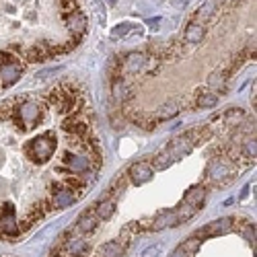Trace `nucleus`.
<instances>
[{
	"instance_id": "1",
	"label": "nucleus",
	"mask_w": 257,
	"mask_h": 257,
	"mask_svg": "<svg viewBox=\"0 0 257 257\" xmlns=\"http://www.w3.org/2000/svg\"><path fill=\"white\" fill-rule=\"evenodd\" d=\"M44 115H46V109H44V105H41L39 101L17 97L13 121L21 127V130H29V127L37 125L41 119H44Z\"/></svg>"
},
{
	"instance_id": "2",
	"label": "nucleus",
	"mask_w": 257,
	"mask_h": 257,
	"mask_svg": "<svg viewBox=\"0 0 257 257\" xmlns=\"http://www.w3.org/2000/svg\"><path fill=\"white\" fill-rule=\"evenodd\" d=\"M23 151H25V155H27L31 161H35V163H46V161L52 159L54 153H56L54 134H52V132H46V134L37 136L35 140H31V142L25 144Z\"/></svg>"
},
{
	"instance_id": "3",
	"label": "nucleus",
	"mask_w": 257,
	"mask_h": 257,
	"mask_svg": "<svg viewBox=\"0 0 257 257\" xmlns=\"http://www.w3.org/2000/svg\"><path fill=\"white\" fill-rule=\"evenodd\" d=\"M25 64L23 60H15V62H3L0 64V89H9L19 80V76L23 74Z\"/></svg>"
},
{
	"instance_id": "4",
	"label": "nucleus",
	"mask_w": 257,
	"mask_h": 257,
	"mask_svg": "<svg viewBox=\"0 0 257 257\" xmlns=\"http://www.w3.org/2000/svg\"><path fill=\"white\" fill-rule=\"evenodd\" d=\"M82 196H84V194H80V191H72V189H68V187H64V189H60L58 194H54V196H50V198H52L54 210H64V208H70L74 202H78Z\"/></svg>"
},
{
	"instance_id": "5",
	"label": "nucleus",
	"mask_w": 257,
	"mask_h": 257,
	"mask_svg": "<svg viewBox=\"0 0 257 257\" xmlns=\"http://www.w3.org/2000/svg\"><path fill=\"white\" fill-rule=\"evenodd\" d=\"M232 218H220V220H214V222H210L206 228H200L194 237H204V239H208V237H216V234H224V232H228L230 228H232Z\"/></svg>"
},
{
	"instance_id": "6",
	"label": "nucleus",
	"mask_w": 257,
	"mask_h": 257,
	"mask_svg": "<svg viewBox=\"0 0 257 257\" xmlns=\"http://www.w3.org/2000/svg\"><path fill=\"white\" fill-rule=\"evenodd\" d=\"M191 148H194V142L187 138V134H183V136H179V138H175L173 142H171V144L165 148V153L171 157V161H173V159L185 157V155L191 151Z\"/></svg>"
},
{
	"instance_id": "7",
	"label": "nucleus",
	"mask_w": 257,
	"mask_h": 257,
	"mask_svg": "<svg viewBox=\"0 0 257 257\" xmlns=\"http://www.w3.org/2000/svg\"><path fill=\"white\" fill-rule=\"evenodd\" d=\"M64 19H66V29H68L72 35L82 37L84 33H87L89 21H87V17H84L80 11H76V13H72V15H66Z\"/></svg>"
},
{
	"instance_id": "8",
	"label": "nucleus",
	"mask_w": 257,
	"mask_h": 257,
	"mask_svg": "<svg viewBox=\"0 0 257 257\" xmlns=\"http://www.w3.org/2000/svg\"><path fill=\"white\" fill-rule=\"evenodd\" d=\"M64 251L70 257H87L91 253V247L82 237H70L68 241H64Z\"/></svg>"
},
{
	"instance_id": "9",
	"label": "nucleus",
	"mask_w": 257,
	"mask_h": 257,
	"mask_svg": "<svg viewBox=\"0 0 257 257\" xmlns=\"http://www.w3.org/2000/svg\"><path fill=\"white\" fill-rule=\"evenodd\" d=\"M144 66H146V56H144V54H127L125 60L121 62L119 76H121V74H136V72L142 70Z\"/></svg>"
},
{
	"instance_id": "10",
	"label": "nucleus",
	"mask_w": 257,
	"mask_h": 257,
	"mask_svg": "<svg viewBox=\"0 0 257 257\" xmlns=\"http://www.w3.org/2000/svg\"><path fill=\"white\" fill-rule=\"evenodd\" d=\"M127 175H130V179H132L136 185H142V183H146L148 179L155 175V171H153V167L148 165V163H136V165L130 167Z\"/></svg>"
},
{
	"instance_id": "11",
	"label": "nucleus",
	"mask_w": 257,
	"mask_h": 257,
	"mask_svg": "<svg viewBox=\"0 0 257 257\" xmlns=\"http://www.w3.org/2000/svg\"><path fill=\"white\" fill-rule=\"evenodd\" d=\"M167 226H179V220H177V214L175 210L171 212V210H163L159 216H155L151 220V224H148V228L151 230H163Z\"/></svg>"
},
{
	"instance_id": "12",
	"label": "nucleus",
	"mask_w": 257,
	"mask_h": 257,
	"mask_svg": "<svg viewBox=\"0 0 257 257\" xmlns=\"http://www.w3.org/2000/svg\"><path fill=\"white\" fill-rule=\"evenodd\" d=\"M99 222H101V220L97 218V214H95L93 208H91V210H84V212L80 214L78 222H76V230H78V232H84V234H89V232H93V230L97 228Z\"/></svg>"
},
{
	"instance_id": "13",
	"label": "nucleus",
	"mask_w": 257,
	"mask_h": 257,
	"mask_svg": "<svg viewBox=\"0 0 257 257\" xmlns=\"http://www.w3.org/2000/svg\"><path fill=\"white\" fill-rule=\"evenodd\" d=\"M206 194H208V189L204 187V185H196V187H191L187 194H185V198H183V204H187V206H194V208H202L204 206V200H206Z\"/></svg>"
},
{
	"instance_id": "14",
	"label": "nucleus",
	"mask_w": 257,
	"mask_h": 257,
	"mask_svg": "<svg viewBox=\"0 0 257 257\" xmlns=\"http://www.w3.org/2000/svg\"><path fill=\"white\" fill-rule=\"evenodd\" d=\"M125 247L127 243L123 241H109V243H105L97 249V257H121L125 253Z\"/></svg>"
},
{
	"instance_id": "15",
	"label": "nucleus",
	"mask_w": 257,
	"mask_h": 257,
	"mask_svg": "<svg viewBox=\"0 0 257 257\" xmlns=\"http://www.w3.org/2000/svg\"><path fill=\"white\" fill-rule=\"evenodd\" d=\"M93 210H95V214H97L99 220H109V218L113 216V212H115V200L103 198L101 202H97V206H95Z\"/></svg>"
},
{
	"instance_id": "16",
	"label": "nucleus",
	"mask_w": 257,
	"mask_h": 257,
	"mask_svg": "<svg viewBox=\"0 0 257 257\" xmlns=\"http://www.w3.org/2000/svg\"><path fill=\"white\" fill-rule=\"evenodd\" d=\"M204 33H206L204 25H200V23H189L187 29H185V41H187V44H200V41L204 39Z\"/></svg>"
},
{
	"instance_id": "17",
	"label": "nucleus",
	"mask_w": 257,
	"mask_h": 257,
	"mask_svg": "<svg viewBox=\"0 0 257 257\" xmlns=\"http://www.w3.org/2000/svg\"><path fill=\"white\" fill-rule=\"evenodd\" d=\"M214 11H216V0H208V3L202 5L198 9V13L194 15V23H196V21H206L208 17H212Z\"/></svg>"
},
{
	"instance_id": "18",
	"label": "nucleus",
	"mask_w": 257,
	"mask_h": 257,
	"mask_svg": "<svg viewBox=\"0 0 257 257\" xmlns=\"http://www.w3.org/2000/svg\"><path fill=\"white\" fill-rule=\"evenodd\" d=\"M218 103V95H214V93H202L200 97H198V101H196V105L198 107H214Z\"/></svg>"
},
{
	"instance_id": "19",
	"label": "nucleus",
	"mask_w": 257,
	"mask_h": 257,
	"mask_svg": "<svg viewBox=\"0 0 257 257\" xmlns=\"http://www.w3.org/2000/svg\"><path fill=\"white\" fill-rule=\"evenodd\" d=\"M113 95H115V99H119V101H123L125 97H130V93H127V87H125V82H123L119 76L113 80Z\"/></svg>"
},
{
	"instance_id": "20",
	"label": "nucleus",
	"mask_w": 257,
	"mask_h": 257,
	"mask_svg": "<svg viewBox=\"0 0 257 257\" xmlns=\"http://www.w3.org/2000/svg\"><path fill=\"white\" fill-rule=\"evenodd\" d=\"M243 117V109H234V107H232V109H228L224 115H222V119H224V123L226 125H237V121Z\"/></svg>"
},
{
	"instance_id": "21",
	"label": "nucleus",
	"mask_w": 257,
	"mask_h": 257,
	"mask_svg": "<svg viewBox=\"0 0 257 257\" xmlns=\"http://www.w3.org/2000/svg\"><path fill=\"white\" fill-rule=\"evenodd\" d=\"M169 165H171V157L163 151V153H159V155L153 159V165H151V167H155L157 171H163V169H167Z\"/></svg>"
},
{
	"instance_id": "22",
	"label": "nucleus",
	"mask_w": 257,
	"mask_h": 257,
	"mask_svg": "<svg viewBox=\"0 0 257 257\" xmlns=\"http://www.w3.org/2000/svg\"><path fill=\"white\" fill-rule=\"evenodd\" d=\"M179 247H181V249H183V251H185V253H187V255L191 257V255H194V253L198 251V247H200V239H198V237L185 239V241H183V243H181Z\"/></svg>"
},
{
	"instance_id": "23",
	"label": "nucleus",
	"mask_w": 257,
	"mask_h": 257,
	"mask_svg": "<svg viewBox=\"0 0 257 257\" xmlns=\"http://www.w3.org/2000/svg\"><path fill=\"white\" fill-rule=\"evenodd\" d=\"M60 9H62V15H72L78 11V0H60Z\"/></svg>"
},
{
	"instance_id": "24",
	"label": "nucleus",
	"mask_w": 257,
	"mask_h": 257,
	"mask_svg": "<svg viewBox=\"0 0 257 257\" xmlns=\"http://www.w3.org/2000/svg\"><path fill=\"white\" fill-rule=\"evenodd\" d=\"M243 151H245V159H247V161L255 159V138H247V140H245Z\"/></svg>"
},
{
	"instance_id": "25",
	"label": "nucleus",
	"mask_w": 257,
	"mask_h": 257,
	"mask_svg": "<svg viewBox=\"0 0 257 257\" xmlns=\"http://www.w3.org/2000/svg\"><path fill=\"white\" fill-rule=\"evenodd\" d=\"M130 31H132V25H130V23H121V25H117V27L111 31V35H113V37H123V35H127Z\"/></svg>"
},
{
	"instance_id": "26",
	"label": "nucleus",
	"mask_w": 257,
	"mask_h": 257,
	"mask_svg": "<svg viewBox=\"0 0 257 257\" xmlns=\"http://www.w3.org/2000/svg\"><path fill=\"white\" fill-rule=\"evenodd\" d=\"M171 257H189V255H187V253H185L181 247H177L173 253H171Z\"/></svg>"
},
{
	"instance_id": "27",
	"label": "nucleus",
	"mask_w": 257,
	"mask_h": 257,
	"mask_svg": "<svg viewBox=\"0 0 257 257\" xmlns=\"http://www.w3.org/2000/svg\"><path fill=\"white\" fill-rule=\"evenodd\" d=\"M185 0H173V5H183Z\"/></svg>"
}]
</instances>
